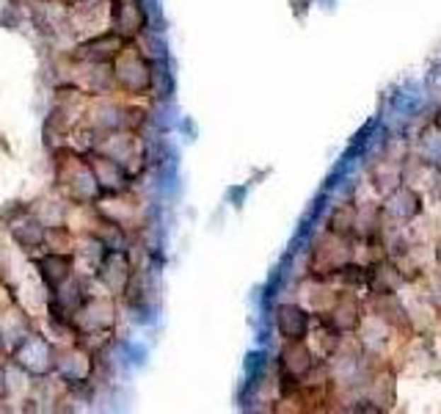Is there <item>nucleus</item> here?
Masks as SVG:
<instances>
[{
	"mask_svg": "<svg viewBox=\"0 0 441 414\" xmlns=\"http://www.w3.org/2000/svg\"><path fill=\"white\" fill-rule=\"evenodd\" d=\"M348 259H356V240L353 237H339V235L323 230L311 240L309 259H307V276L323 279V282H334L337 271Z\"/></svg>",
	"mask_w": 441,
	"mask_h": 414,
	"instance_id": "obj_1",
	"label": "nucleus"
},
{
	"mask_svg": "<svg viewBox=\"0 0 441 414\" xmlns=\"http://www.w3.org/2000/svg\"><path fill=\"white\" fill-rule=\"evenodd\" d=\"M317 362H323V359H317L309 340H285L279 354H276V373L287 376V379H295V381H304L317 367Z\"/></svg>",
	"mask_w": 441,
	"mask_h": 414,
	"instance_id": "obj_2",
	"label": "nucleus"
},
{
	"mask_svg": "<svg viewBox=\"0 0 441 414\" xmlns=\"http://www.w3.org/2000/svg\"><path fill=\"white\" fill-rule=\"evenodd\" d=\"M364 312H367L364 298H359L356 290H339L337 301L326 312H320V318H323L331 329H337L339 335H356L359 326H362Z\"/></svg>",
	"mask_w": 441,
	"mask_h": 414,
	"instance_id": "obj_3",
	"label": "nucleus"
},
{
	"mask_svg": "<svg viewBox=\"0 0 441 414\" xmlns=\"http://www.w3.org/2000/svg\"><path fill=\"white\" fill-rule=\"evenodd\" d=\"M425 207H428V199H425V194H419L416 188L411 185H397L394 191H391L389 196H384L381 199V213L394 221V224H411L414 218H419L422 213H425Z\"/></svg>",
	"mask_w": 441,
	"mask_h": 414,
	"instance_id": "obj_4",
	"label": "nucleus"
},
{
	"mask_svg": "<svg viewBox=\"0 0 441 414\" xmlns=\"http://www.w3.org/2000/svg\"><path fill=\"white\" fill-rule=\"evenodd\" d=\"M311 310H307L301 301H285L273 310V326L282 340H307L311 329Z\"/></svg>",
	"mask_w": 441,
	"mask_h": 414,
	"instance_id": "obj_5",
	"label": "nucleus"
},
{
	"mask_svg": "<svg viewBox=\"0 0 441 414\" xmlns=\"http://www.w3.org/2000/svg\"><path fill=\"white\" fill-rule=\"evenodd\" d=\"M441 166L428 163L422 157H416L414 152H408V157L403 160V182L416 188L419 194H425V199H433V191L439 185Z\"/></svg>",
	"mask_w": 441,
	"mask_h": 414,
	"instance_id": "obj_6",
	"label": "nucleus"
},
{
	"mask_svg": "<svg viewBox=\"0 0 441 414\" xmlns=\"http://www.w3.org/2000/svg\"><path fill=\"white\" fill-rule=\"evenodd\" d=\"M367 185L378 199L389 196L397 185H403V163L378 155L367 169Z\"/></svg>",
	"mask_w": 441,
	"mask_h": 414,
	"instance_id": "obj_7",
	"label": "nucleus"
},
{
	"mask_svg": "<svg viewBox=\"0 0 441 414\" xmlns=\"http://www.w3.org/2000/svg\"><path fill=\"white\" fill-rule=\"evenodd\" d=\"M326 230L339 235V237H353L359 235V205L356 199H345L331 207L328 218H326Z\"/></svg>",
	"mask_w": 441,
	"mask_h": 414,
	"instance_id": "obj_8",
	"label": "nucleus"
},
{
	"mask_svg": "<svg viewBox=\"0 0 441 414\" xmlns=\"http://www.w3.org/2000/svg\"><path fill=\"white\" fill-rule=\"evenodd\" d=\"M411 152L428 163H436L441 166V130L428 122L422 130H416L414 138H411Z\"/></svg>",
	"mask_w": 441,
	"mask_h": 414,
	"instance_id": "obj_9",
	"label": "nucleus"
},
{
	"mask_svg": "<svg viewBox=\"0 0 441 414\" xmlns=\"http://www.w3.org/2000/svg\"><path fill=\"white\" fill-rule=\"evenodd\" d=\"M39 268H42L47 285L55 287V285H61V282H67L69 268H72V257H67V254H55V252H52V254H47V257L39 262Z\"/></svg>",
	"mask_w": 441,
	"mask_h": 414,
	"instance_id": "obj_10",
	"label": "nucleus"
},
{
	"mask_svg": "<svg viewBox=\"0 0 441 414\" xmlns=\"http://www.w3.org/2000/svg\"><path fill=\"white\" fill-rule=\"evenodd\" d=\"M246 191H248V188H232V191H229V199L234 202V207L243 205V196H246Z\"/></svg>",
	"mask_w": 441,
	"mask_h": 414,
	"instance_id": "obj_11",
	"label": "nucleus"
},
{
	"mask_svg": "<svg viewBox=\"0 0 441 414\" xmlns=\"http://www.w3.org/2000/svg\"><path fill=\"white\" fill-rule=\"evenodd\" d=\"M430 122H433V125H436V128L441 130V103L436 105V111H433V116H430Z\"/></svg>",
	"mask_w": 441,
	"mask_h": 414,
	"instance_id": "obj_12",
	"label": "nucleus"
},
{
	"mask_svg": "<svg viewBox=\"0 0 441 414\" xmlns=\"http://www.w3.org/2000/svg\"><path fill=\"white\" fill-rule=\"evenodd\" d=\"M439 235H441V233H439Z\"/></svg>",
	"mask_w": 441,
	"mask_h": 414,
	"instance_id": "obj_13",
	"label": "nucleus"
}]
</instances>
